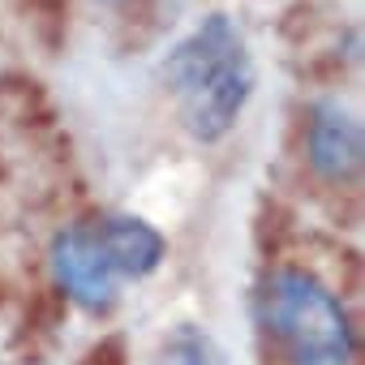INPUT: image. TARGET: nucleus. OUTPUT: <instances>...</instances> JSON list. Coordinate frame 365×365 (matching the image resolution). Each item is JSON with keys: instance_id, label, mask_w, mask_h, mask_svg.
Here are the masks:
<instances>
[{"instance_id": "nucleus-1", "label": "nucleus", "mask_w": 365, "mask_h": 365, "mask_svg": "<svg viewBox=\"0 0 365 365\" xmlns=\"http://www.w3.org/2000/svg\"><path fill=\"white\" fill-rule=\"evenodd\" d=\"M163 82L180 125L198 142H220L237 129L254 95V61L241 26L228 14H207L163 61Z\"/></svg>"}, {"instance_id": "nucleus-2", "label": "nucleus", "mask_w": 365, "mask_h": 365, "mask_svg": "<svg viewBox=\"0 0 365 365\" xmlns=\"http://www.w3.org/2000/svg\"><path fill=\"white\" fill-rule=\"evenodd\" d=\"M258 318L288 365H352L356 331L344 301L309 271L279 267L258 292Z\"/></svg>"}, {"instance_id": "nucleus-3", "label": "nucleus", "mask_w": 365, "mask_h": 365, "mask_svg": "<svg viewBox=\"0 0 365 365\" xmlns=\"http://www.w3.org/2000/svg\"><path fill=\"white\" fill-rule=\"evenodd\" d=\"M48 267H52V279L61 288V297H69L78 309L103 318L116 309L120 301V275L112 271L103 245H99V232H95V220H78L69 228H61L52 237V250H48Z\"/></svg>"}, {"instance_id": "nucleus-4", "label": "nucleus", "mask_w": 365, "mask_h": 365, "mask_svg": "<svg viewBox=\"0 0 365 365\" xmlns=\"http://www.w3.org/2000/svg\"><path fill=\"white\" fill-rule=\"evenodd\" d=\"M305 155H309V168L318 180H327V185H352L361 176V159H365L356 116L339 103H314L309 129H305Z\"/></svg>"}, {"instance_id": "nucleus-5", "label": "nucleus", "mask_w": 365, "mask_h": 365, "mask_svg": "<svg viewBox=\"0 0 365 365\" xmlns=\"http://www.w3.org/2000/svg\"><path fill=\"white\" fill-rule=\"evenodd\" d=\"M95 232L120 279H146L150 271H159L168 254V241L159 237V228H150L138 215H103L95 220Z\"/></svg>"}, {"instance_id": "nucleus-6", "label": "nucleus", "mask_w": 365, "mask_h": 365, "mask_svg": "<svg viewBox=\"0 0 365 365\" xmlns=\"http://www.w3.org/2000/svg\"><path fill=\"white\" fill-rule=\"evenodd\" d=\"M155 365H228V361H224V348L215 344V335L207 327L180 322L159 339Z\"/></svg>"}, {"instance_id": "nucleus-7", "label": "nucleus", "mask_w": 365, "mask_h": 365, "mask_svg": "<svg viewBox=\"0 0 365 365\" xmlns=\"http://www.w3.org/2000/svg\"><path fill=\"white\" fill-rule=\"evenodd\" d=\"M82 365H125V339H120V335L99 339V344L82 356Z\"/></svg>"}, {"instance_id": "nucleus-8", "label": "nucleus", "mask_w": 365, "mask_h": 365, "mask_svg": "<svg viewBox=\"0 0 365 365\" xmlns=\"http://www.w3.org/2000/svg\"><path fill=\"white\" fill-rule=\"evenodd\" d=\"M0 301H5V284H0Z\"/></svg>"}]
</instances>
